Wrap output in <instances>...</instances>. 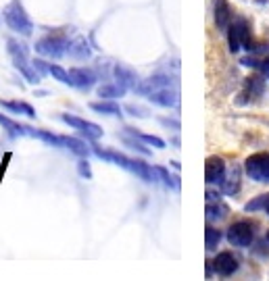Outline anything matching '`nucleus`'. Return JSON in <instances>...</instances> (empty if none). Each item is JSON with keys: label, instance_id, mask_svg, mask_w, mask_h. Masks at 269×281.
<instances>
[{"label": "nucleus", "instance_id": "26", "mask_svg": "<svg viewBox=\"0 0 269 281\" xmlns=\"http://www.w3.org/2000/svg\"><path fill=\"white\" fill-rule=\"evenodd\" d=\"M219 242H221V231L215 229V227H211V225H207L205 227V246H207V250H213Z\"/></svg>", "mask_w": 269, "mask_h": 281}, {"label": "nucleus", "instance_id": "36", "mask_svg": "<svg viewBox=\"0 0 269 281\" xmlns=\"http://www.w3.org/2000/svg\"><path fill=\"white\" fill-rule=\"evenodd\" d=\"M265 213L269 215V198H267V204H265Z\"/></svg>", "mask_w": 269, "mask_h": 281}, {"label": "nucleus", "instance_id": "35", "mask_svg": "<svg viewBox=\"0 0 269 281\" xmlns=\"http://www.w3.org/2000/svg\"><path fill=\"white\" fill-rule=\"evenodd\" d=\"M31 63H33V67H36V71H38L40 75H46V73H48V65H46L44 61L36 59V61H31Z\"/></svg>", "mask_w": 269, "mask_h": 281}, {"label": "nucleus", "instance_id": "16", "mask_svg": "<svg viewBox=\"0 0 269 281\" xmlns=\"http://www.w3.org/2000/svg\"><path fill=\"white\" fill-rule=\"evenodd\" d=\"M67 55H69L71 59H77V61H86L90 59V46L88 42L83 40V38H75L73 42H69V48H67Z\"/></svg>", "mask_w": 269, "mask_h": 281}, {"label": "nucleus", "instance_id": "23", "mask_svg": "<svg viewBox=\"0 0 269 281\" xmlns=\"http://www.w3.org/2000/svg\"><path fill=\"white\" fill-rule=\"evenodd\" d=\"M63 148H67V150H71L73 154H77V156H88L90 154V148L81 142V139H77V137H69V135H63Z\"/></svg>", "mask_w": 269, "mask_h": 281}, {"label": "nucleus", "instance_id": "31", "mask_svg": "<svg viewBox=\"0 0 269 281\" xmlns=\"http://www.w3.org/2000/svg\"><path fill=\"white\" fill-rule=\"evenodd\" d=\"M267 198H269V194H263V196H259L257 200H250V202H246L244 210H246V213H255V210H259V208H265V204H267Z\"/></svg>", "mask_w": 269, "mask_h": 281}, {"label": "nucleus", "instance_id": "13", "mask_svg": "<svg viewBox=\"0 0 269 281\" xmlns=\"http://www.w3.org/2000/svg\"><path fill=\"white\" fill-rule=\"evenodd\" d=\"M148 100L159 104V107L171 109V107H175V104H177V92L167 85V87H161V90H155L153 94H148Z\"/></svg>", "mask_w": 269, "mask_h": 281}, {"label": "nucleus", "instance_id": "9", "mask_svg": "<svg viewBox=\"0 0 269 281\" xmlns=\"http://www.w3.org/2000/svg\"><path fill=\"white\" fill-rule=\"evenodd\" d=\"M226 163L221 156H209L205 163V181L207 183H221L226 177Z\"/></svg>", "mask_w": 269, "mask_h": 281}, {"label": "nucleus", "instance_id": "19", "mask_svg": "<svg viewBox=\"0 0 269 281\" xmlns=\"http://www.w3.org/2000/svg\"><path fill=\"white\" fill-rule=\"evenodd\" d=\"M0 125H3L11 135H36V129H31L27 125H21V123H17L5 115H0Z\"/></svg>", "mask_w": 269, "mask_h": 281}, {"label": "nucleus", "instance_id": "7", "mask_svg": "<svg viewBox=\"0 0 269 281\" xmlns=\"http://www.w3.org/2000/svg\"><path fill=\"white\" fill-rule=\"evenodd\" d=\"M61 119L67 123L69 127L81 131L83 135H86L88 139H98V137H103V129H100V125H96V123L92 121H86V119H79V117H73V115H61Z\"/></svg>", "mask_w": 269, "mask_h": 281}, {"label": "nucleus", "instance_id": "2", "mask_svg": "<svg viewBox=\"0 0 269 281\" xmlns=\"http://www.w3.org/2000/svg\"><path fill=\"white\" fill-rule=\"evenodd\" d=\"M7 50L11 55V61L15 65V69H19V73L29 81V83H38L42 79V75L36 71V67L29 61V48L23 42L17 40H9L7 42Z\"/></svg>", "mask_w": 269, "mask_h": 281}, {"label": "nucleus", "instance_id": "1", "mask_svg": "<svg viewBox=\"0 0 269 281\" xmlns=\"http://www.w3.org/2000/svg\"><path fill=\"white\" fill-rule=\"evenodd\" d=\"M94 154L100 156L103 161H111V163H115V165H119L121 169L133 173V175H138V177L144 179L146 183L157 181V171H155L153 167H148L146 163L138 161V159H129V156L119 154V152H113V150H100L98 146H94Z\"/></svg>", "mask_w": 269, "mask_h": 281}, {"label": "nucleus", "instance_id": "14", "mask_svg": "<svg viewBox=\"0 0 269 281\" xmlns=\"http://www.w3.org/2000/svg\"><path fill=\"white\" fill-rule=\"evenodd\" d=\"M167 85H171V77L169 75H153V77H148L146 81H140L136 92L142 94V96H148V94H153L155 90H161V87H167Z\"/></svg>", "mask_w": 269, "mask_h": 281}, {"label": "nucleus", "instance_id": "32", "mask_svg": "<svg viewBox=\"0 0 269 281\" xmlns=\"http://www.w3.org/2000/svg\"><path fill=\"white\" fill-rule=\"evenodd\" d=\"M77 173L81 175L83 179H92V169H90V163H88L86 159H83V156H81V161L77 163Z\"/></svg>", "mask_w": 269, "mask_h": 281}, {"label": "nucleus", "instance_id": "8", "mask_svg": "<svg viewBox=\"0 0 269 281\" xmlns=\"http://www.w3.org/2000/svg\"><path fill=\"white\" fill-rule=\"evenodd\" d=\"M113 73H115V77H117V83L123 85L125 90H138L140 77H138V73L133 71L131 67L123 65V63H117V65L113 67Z\"/></svg>", "mask_w": 269, "mask_h": 281}, {"label": "nucleus", "instance_id": "29", "mask_svg": "<svg viewBox=\"0 0 269 281\" xmlns=\"http://www.w3.org/2000/svg\"><path fill=\"white\" fill-rule=\"evenodd\" d=\"M33 137H40L44 142H48L50 146H57V148H63V135H55V133H48V131H36Z\"/></svg>", "mask_w": 269, "mask_h": 281}, {"label": "nucleus", "instance_id": "17", "mask_svg": "<svg viewBox=\"0 0 269 281\" xmlns=\"http://www.w3.org/2000/svg\"><path fill=\"white\" fill-rule=\"evenodd\" d=\"M263 92H265V79H263V77H259V75H250V77H246L242 96L259 98V96H263Z\"/></svg>", "mask_w": 269, "mask_h": 281}, {"label": "nucleus", "instance_id": "25", "mask_svg": "<svg viewBox=\"0 0 269 281\" xmlns=\"http://www.w3.org/2000/svg\"><path fill=\"white\" fill-rule=\"evenodd\" d=\"M127 131H129L131 135H136L138 139H142L144 144H150V146H155V148H165V139H161V137H157V135H150V133H140V131L131 129V127H127Z\"/></svg>", "mask_w": 269, "mask_h": 281}, {"label": "nucleus", "instance_id": "34", "mask_svg": "<svg viewBox=\"0 0 269 281\" xmlns=\"http://www.w3.org/2000/svg\"><path fill=\"white\" fill-rule=\"evenodd\" d=\"M125 111H129V115H133V117H146V111L142 107H136V104H127Z\"/></svg>", "mask_w": 269, "mask_h": 281}, {"label": "nucleus", "instance_id": "24", "mask_svg": "<svg viewBox=\"0 0 269 281\" xmlns=\"http://www.w3.org/2000/svg\"><path fill=\"white\" fill-rule=\"evenodd\" d=\"M127 90L123 85H119V83H105V85H100L98 87V96L100 98H107V100H115V98H119V96H123Z\"/></svg>", "mask_w": 269, "mask_h": 281}, {"label": "nucleus", "instance_id": "20", "mask_svg": "<svg viewBox=\"0 0 269 281\" xmlns=\"http://www.w3.org/2000/svg\"><path fill=\"white\" fill-rule=\"evenodd\" d=\"M0 107L11 111V113H19V115H25V117H36V111L31 109V104L27 102H21V100H0Z\"/></svg>", "mask_w": 269, "mask_h": 281}, {"label": "nucleus", "instance_id": "3", "mask_svg": "<svg viewBox=\"0 0 269 281\" xmlns=\"http://www.w3.org/2000/svg\"><path fill=\"white\" fill-rule=\"evenodd\" d=\"M3 17H5V23L9 25V29L21 33V36H31L33 33V23H31L29 15L25 13V9L19 0H11L5 7Z\"/></svg>", "mask_w": 269, "mask_h": 281}, {"label": "nucleus", "instance_id": "22", "mask_svg": "<svg viewBox=\"0 0 269 281\" xmlns=\"http://www.w3.org/2000/svg\"><path fill=\"white\" fill-rule=\"evenodd\" d=\"M90 109H92V111H96L98 115H115V117H119V115H121L119 104H117V102H113V100L92 102V104H90Z\"/></svg>", "mask_w": 269, "mask_h": 281}, {"label": "nucleus", "instance_id": "15", "mask_svg": "<svg viewBox=\"0 0 269 281\" xmlns=\"http://www.w3.org/2000/svg\"><path fill=\"white\" fill-rule=\"evenodd\" d=\"M215 23L219 29H228V25L232 23V11L228 0H215Z\"/></svg>", "mask_w": 269, "mask_h": 281}, {"label": "nucleus", "instance_id": "12", "mask_svg": "<svg viewBox=\"0 0 269 281\" xmlns=\"http://www.w3.org/2000/svg\"><path fill=\"white\" fill-rule=\"evenodd\" d=\"M240 179H242V169L238 165H232L226 169V177L221 181L223 192L228 196H236L238 190H240Z\"/></svg>", "mask_w": 269, "mask_h": 281}, {"label": "nucleus", "instance_id": "27", "mask_svg": "<svg viewBox=\"0 0 269 281\" xmlns=\"http://www.w3.org/2000/svg\"><path fill=\"white\" fill-rule=\"evenodd\" d=\"M228 42H230V50L232 52H238L242 48V42L238 38V31H236V27H234V23L228 25Z\"/></svg>", "mask_w": 269, "mask_h": 281}, {"label": "nucleus", "instance_id": "18", "mask_svg": "<svg viewBox=\"0 0 269 281\" xmlns=\"http://www.w3.org/2000/svg\"><path fill=\"white\" fill-rule=\"evenodd\" d=\"M228 213H230V208L221 200H209L207 202V208H205L207 221H221L228 217Z\"/></svg>", "mask_w": 269, "mask_h": 281}, {"label": "nucleus", "instance_id": "11", "mask_svg": "<svg viewBox=\"0 0 269 281\" xmlns=\"http://www.w3.org/2000/svg\"><path fill=\"white\" fill-rule=\"evenodd\" d=\"M238 258L234 256L232 252H219L215 256V260H213V269H215V273L217 275H223V277H230V275H234L238 271Z\"/></svg>", "mask_w": 269, "mask_h": 281}, {"label": "nucleus", "instance_id": "30", "mask_svg": "<svg viewBox=\"0 0 269 281\" xmlns=\"http://www.w3.org/2000/svg\"><path fill=\"white\" fill-rule=\"evenodd\" d=\"M155 171H157V175L161 177V181L167 185V188H177V181H175V177H171L169 175V171H167L165 167H155Z\"/></svg>", "mask_w": 269, "mask_h": 281}, {"label": "nucleus", "instance_id": "28", "mask_svg": "<svg viewBox=\"0 0 269 281\" xmlns=\"http://www.w3.org/2000/svg\"><path fill=\"white\" fill-rule=\"evenodd\" d=\"M48 73L53 75L55 79H59L61 83H67V85H69V71H65L61 65H48Z\"/></svg>", "mask_w": 269, "mask_h": 281}, {"label": "nucleus", "instance_id": "21", "mask_svg": "<svg viewBox=\"0 0 269 281\" xmlns=\"http://www.w3.org/2000/svg\"><path fill=\"white\" fill-rule=\"evenodd\" d=\"M232 23H234V27H236V31H238V38L242 42V48L253 52V40H250V27H248L246 19H236V21H232Z\"/></svg>", "mask_w": 269, "mask_h": 281}, {"label": "nucleus", "instance_id": "33", "mask_svg": "<svg viewBox=\"0 0 269 281\" xmlns=\"http://www.w3.org/2000/svg\"><path fill=\"white\" fill-rule=\"evenodd\" d=\"M123 142H125V146H129L131 150H140L142 154H150V150H148V148H144V146L138 142L136 135H133V137H123Z\"/></svg>", "mask_w": 269, "mask_h": 281}, {"label": "nucleus", "instance_id": "4", "mask_svg": "<svg viewBox=\"0 0 269 281\" xmlns=\"http://www.w3.org/2000/svg\"><path fill=\"white\" fill-rule=\"evenodd\" d=\"M67 48H69V40H67L63 33H48V36H44L36 42V52H40L42 57H50V59L65 57Z\"/></svg>", "mask_w": 269, "mask_h": 281}, {"label": "nucleus", "instance_id": "5", "mask_svg": "<svg viewBox=\"0 0 269 281\" xmlns=\"http://www.w3.org/2000/svg\"><path fill=\"white\" fill-rule=\"evenodd\" d=\"M253 238H255V227L248 221H238L228 229V242L232 246H238V248L250 246L253 244Z\"/></svg>", "mask_w": 269, "mask_h": 281}, {"label": "nucleus", "instance_id": "10", "mask_svg": "<svg viewBox=\"0 0 269 281\" xmlns=\"http://www.w3.org/2000/svg\"><path fill=\"white\" fill-rule=\"evenodd\" d=\"M96 83V73L83 67H73L69 69V85L79 87V90H90Z\"/></svg>", "mask_w": 269, "mask_h": 281}, {"label": "nucleus", "instance_id": "37", "mask_svg": "<svg viewBox=\"0 0 269 281\" xmlns=\"http://www.w3.org/2000/svg\"><path fill=\"white\" fill-rule=\"evenodd\" d=\"M265 240H267V242H269V231H267V236H265Z\"/></svg>", "mask_w": 269, "mask_h": 281}, {"label": "nucleus", "instance_id": "6", "mask_svg": "<svg viewBox=\"0 0 269 281\" xmlns=\"http://www.w3.org/2000/svg\"><path fill=\"white\" fill-rule=\"evenodd\" d=\"M246 173L257 181H269V154L267 152H259L248 156L244 163Z\"/></svg>", "mask_w": 269, "mask_h": 281}]
</instances>
